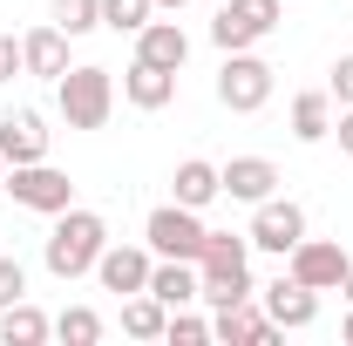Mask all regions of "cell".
<instances>
[{
    "mask_svg": "<svg viewBox=\"0 0 353 346\" xmlns=\"http://www.w3.org/2000/svg\"><path fill=\"white\" fill-rule=\"evenodd\" d=\"M197 278H204V292H197V299L211 305V312L245 305V299H252V238L211 231V238H204V252H197Z\"/></svg>",
    "mask_w": 353,
    "mask_h": 346,
    "instance_id": "1",
    "label": "cell"
},
{
    "mask_svg": "<svg viewBox=\"0 0 353 346\" xmlns=\"http://www.w3.org/2000/svg\"><path fill=\"white\" fill-rule=\"evenodd\" d=\"M102 245H109V224H102V211H82V204H68V211L54 217L48 245H41V265L54 272V278H82V272H95Z\"/></svg>",
    "mask_w": 353,
    "mask_h": 346,
    "instance_id": "2",
    "label": "cell"
},
{
    "mask_svg": "<svg viewBox=\"0 0 353 346\" xmlns=\"http://www.w3.org/2000/svg\"><path fill=\"white\" fill-rule=\"evenodd\" d=\"M54 88H61V123L68 130H102L109 109H116V75L95 68V61H75Z\"/></svg>",
    "mask_w": 353,
    "mask_h": 346,
    "instance_id": "3",
    "label": "cell"
},
{
    "mask_svg": "<svg viewBox=\"0 0 353 346\" xmlns=\"http://www.w3.org/2000/svg\"><path fill=\"white\" fill-rule=\"evenodd\" d=\"M143 238H150V252H157V258H190L197 265V252H204V238H211V231H204V217L190 211V204H157V211L143 217Z\"/></svg>",
    "mask_w": 353,
    "mask_h": 346,
    "instance_id": "4",
    "label": "cell"
},
{
    "mask_svg": "<svg viewBox=\"0 0 353 346\" xmlns=\"http://www.w3.org/2000/svg\"><path fill=\"white\" fill-rule=\"evenodd\" d=\"M218 102L231 109V116H259L265 102H272V61H259L252 48L224 54V68H218Z\"/></svg>",
    "mask_w": 353,
    "mask_h": 346,
    "instance_id": "5",
    "label": "cell"
},
{
    "mask_svg": "<svg viewBox=\"0 0 353 346\" xmlns=\"http://www.w3.org/2000/svg\"><path fill=\"white\" fill-rule=\"evenodd\" d=\"M0 190H7V197H14L21 211H41V217H61L68 204H75V183H68V176L54 170L48 156H41V163H14Z\"/></svg>",
    "mask_w": 353,
    "mask_h": 346,
    "instance_id": "6",
    "label": "cell"
},
{
    "mask_svg": "<svg viewBox=\"0 0 353 346\" xmlns=\"http://www.w3.org/2000/svg\"><path fill=\"white\" fill-rule=\"evenodd\" d=\"M279 7L285 0H224L218 21H211V41L224 48V54H238V48H259L272 28H279Z\"/></svg>",
    "mask_w": 353,
    "mask_h": 346,
    "instance_id": "7",
    "label": "cell"
},
{
    "mask_svg": "<svg viewBox=\"0 0 353 346\" xmlns=\"http://www.w3.org/2000/svg\"><path fill=\"white\" fill-rule=\"evenodd\" d=\"M347 265H353V258L333 245V238H299V245L285 252V272H292L299 285H312V292H340Z\"/></svg>",
    "mask_w": 353,
    "mask_h": 346,
    "instance_id": "8",
    "label": "cell"
},
{
    "mask_svg": "<svg viewBox=\"0 0 353 346\" xmlns=\"http://www.w3.org/2000/svg\"><path fill=\"white\" fill-rule=\"evenodd\" d=\"M259 252H292L299 238H306V211L292 204V197H265V204H252V231H245Z\"/></svg>",
    "mask_w": 353,
    "mask_h": 346,
    "instance_id": "9",
    "label": "cell"
},
{
    "mask_svg": "<svg viewBox=\"0 0 353 346\" xmlns=\"http://www.w3.org/2000/svg\"><path fill=\"white\" fill-rule=\"evenodd\" d=\"M150 265L157 252H143V245H102V258H95V278H102V292H150Z\"/></svg>",
    "mask_w": 353,
    "mask_h": 346,
    "instance_id": "10",
    "label": "cell"
},
{
    "mask_svg": "<svg viewBox=\"0 0 353 346\" xmlns=\"http://www.w3.org/2000/svg\"><path fill=\"white\" fill-rule=\"evenodd\" d=\"M265 312H272V326H279V333H306L312 319H319V292L299 285V278L285 272L279 285H265Z\"/></svg>",
    "mask_w": 353,
    "mask_h": 346,
    "instance_id": "11",
    "label": "cell"
},
{
    "mask_svg": "<svg viewBox=\"0 0 353 346\" xmlns=\"http://www.w3.org/2000/svg\"><path fill=\"white\" fill-rule=\"evenodd\" d=\"M21 68L41 75V82H61V75L75 68V61H68V34H61L54 21H48V28H28V34H21Z\"/></svg>",
    "mask_w": 353,
    "mask_h": 346,
    "instance_id": "12",
    "label": "cell"
},
{
    "mask_svg": "<svg viewBox=\"0 0 353 346\" xmlns=\"http://www.w3.org/2000/svg\"><path fill=\"white\" fill-rule=\"evenodd\" d=\"M218 176H224V197H231V204H265V197L279 190V163H272V156H231Z\"/></svg>",
    "mask_w": 353,
    "mask_h": 346,
    "instance_id": "13",
    "label": "cell"
},
{
    "mask_svg": "<svg viewBox=\"0 0 353 346\" xmlns=\"http://www.w3.org/2000/svg\"><path fill=\"white\" fill-rule=\"evenodd\" d=\"M0 156H7V170H14V163H41V156H48V123L34 116V109L0 116Z\"/></svg>",
    "mask_w": 353,
    "mask_h": 346,
    "instance_id": "14",
    "label": "cell"
},
{
    "mask_svg": "<svg viewBox=\"0 0 353 346\" xmlns=\"http://www.w3.org/2000/svg\"><path fill=\"white\" fill-rule=\"evenodd\" d=\"M123 95H130L136 109H170L176 102V68H157V61L136 54L130 68H123Z\"/></svg>",
    "mask_w": 353,
    "mask_h": 346,
    "instance_id": "15",
    "label": "cell"
},
{
    "mask_svg": "<svg viewBox=\"0 0 353 346\" xmlns=\"http://www.w3.org/2000/svg\"><path fill=\"white\" fill-rule=\"evenodd\" d=\"M170 197H176V204H190V211H204L211 197H224L218 163H204V156H183V163H176V176H170Z\"/></svg>",
    "mask_w": 353,
    "mask_h": 346,
    "instance_id": "16",
    "label": "cell"
},
{
    "mask_svg": "<svg viewBox=\"0 0 353 346\" xmlns=\"http://www.w3.org/2000/svg\"><path fill=\"white\" fill-rule=\"evenodd\" d=\"M272 333H279L272 312H252V299H245V305H224L218 319H211V340H231V346H265Z\"/></svg>",
    "mask_w": 353,
    "mask_h": 346,
    "instance_id": "17",
    "label": "cell"
},
{
    "mask_svg": "<svg viewBox=\"0 0 353 346\" xmlns=\"http://www.w3.org/2000/svg\"><path fill=\"white\" fill-rule=\"evenodd\" d=\"M150 292L176 312V305H190L197 292H204V278H197V265H190V258H157V265H150Z\"/></svg>",
    "mask_w": 353,
    "mask_h": 346,
    "instance_id": "18",
    "label": "cell"
},
{
    "mask_svg": "<svg viewBox=\"0 0 353 346\" xmlns=\"http://www.w3.org/2000/svg\"><path fill=\"white\" fill-rule=\"evenodd\" d=\"M136 54L157 61V68H183V61H190V34H183L176 21H150V28L136 34Z\"/></svg>",
    "mask_w": 353,
    "mask_h": 346,
    "instance_id": "19",
    "label": "cell"
},
{
    "mask_svg": "<svg viewBox=\"0 0 353 346\" xmlns=\"http://www.w3.org/2000/svg\"><path fill=\"white\" fill-rule=\"evenodd\" d=\"M326 136H333V95L326 88L292 95V143H326Z\"/></svg>",
    "mask_w": 353,
    "mask_h": 346,
    "instance_id": "20",
    "label": "cell"
},
{
    "mask_svg": "<svg viewBox=\"0 0 353 346\" xmlns=\"http://www.w3.org/2000/svg\"><path fill=\"white\" fill-rule=\"evenodd\" d=\"M48 333H54V319H48V312H34L28 299L0 305V340H7V346H41Z\"/></svg>",
    "mask_w": 353,
    "mask_h": 346,
    "instance_id": "21",
    "label": "cell"
},
{
    "mask_svg": "<svg viewBox=\"0 0 353 346\" xmlns=\"http://www.w3.org/2000/svg\"><path fill=\"white\" fill-rule=\"evenodd\" d=\"M163 326H170V305L157 292H130L123 299V333L130 340H163Z\"/></svg>",
    "mask_w": 353,
    "mask_h": 346,
    "instance_id": "22",
    "label": "cell"
},
{
    "mask_svg": "<svg viewBox=\"0 0 353 346\" xmlns=\"http://www.w3.org/2000/svg\"><path fill=\"white\" fill-rule=\"evenodd\" d=\"M54 340L61 346H95L102 340V312H95V305H68V312L54 319Z\"/></svg>",
    "mask_w": 353,
    "mask_h": 346,
    "instance_id": "23",
    "label": "cell"
},
{
    "mask_svg": "<svg viewBox=\"0 0 353 346\" xmlns=\"http://www.w3.org/2000/svg\"><path fill=\"white\" fill-rule=\"evenodd\" d=\"M150 14H157V0H102V28H116V34H143Z\"/></svg>",
    "mask_w": 353,
    "mask_h": 346,
    "instance_id": "24",
    "label": "cell"
},
{
    "mask_svg": "<svg viewBox=\"0 0 353 346\" xmlns=\"http://www.w3.org/2000/svg\"><path fill=\"white\" fill-rule=\"evenodd\" d=\"M54 28L75 41V34H88V28H102V0H54Z\"/></svg>",
    "mask_w": 353,
    "mask_h": 346,
    "instance_id": "25",
    "label": "cell"
},
{
    "mask_svg": "<svg viewBox=\"0 0 353 346\" xmlns=\"http://www.w3.org/2000/svg\"><path fill=\"white\" fill-rule=\"evenodd\" d=\"M163 340H176V346H204V340H211V319H197V312H183V305H176L170 326H163Z\"/></svg>",
    "mask_w": 353,
    "mask_h": 346,
    "instance_id": "26",
    "label": "cell"
},
{
    "mask_svg": "<svg viewBox=\"0 0 353 346\" xmlns=\"http://www.w3.org/2000/svg\"><path fill=\"white\" fill-rule=\"evenodd\" d=\"M28 299V272H21V258H0V305Z\"/></svg>",
    "mask_w": 353,
    "mask_h": 346,
    "instance_id": "27",
    "label": "cell"
},
{
    "mask_svg": "<svg viewBox=\"0 0 353 346\" xmlns=\"http://www.w3.org/2000/svg\"><path fill=\"white\" fill-rule=\"evenodd\" d=\"M326 95H333L340 109H353V54H340V61H333V88H326Z\"/></svg>",
    "mask_w": 353,
    "mask_h": 346,
    "instance_id": "28",
    "label": "cell"
},
{
    "mask_svg": "<svg viewBox=\"0 0 353 346\" xmlns=\"http://www.w3.org/2000/svg\"><path fill=\"white\" fill-rule=\"evenodd\" d=\"M14 75H28V68H21V41L0 34V82H14Z\"/></svg>",
    "mask_w": 353,
    "mask_h": 346,
    "instance_id": "29",
    "label": "cell"
},
{
    "mask_svg": "<svg viewBox=\"0 0 353 346\" xmlns=\"http://www.w3.org/2000/svg\"><path fill=\"white\" fill-rule=\"evenodd\" d=\"M333 136H340V150L353 156V109H340V123H333Z\"/></svg>",
    "mask_w": 353,
    "mask_h": 346,
    "instance_id": "30",
    "label": "cell"
},
{
    "mask_svg": "<svg viewBox=\"0 0 353 346\" xmlns=\"http://www.w3.org/2000/svg\"><path fill=\"white\" fill-rule=\"evenodd\" d=\"M340 340H347V346H353V312H347V319H340Z\"/></svg>",
    "mask_w": 353,
    "mask_h": 346,
    "instance_id": "31",
    "label": "cell"
},
{
    "mask_svg": "<svg viewBox=\"0 0 353 346\" xmlns=\"http://www.w3.org/2000/svg\"><path fill=\"white\" fill-rule=\"evenodd\" d=\"M340 292H347V305H353V265H347V278H340Z\"/></svg>",
    "mask_w": 353,
    "mask_h": 346,
    "instance_id": "32",
    "label": "cell"
},
{
    "mask_svg": "<svg viewBox=\"0 0 353 346\" xmlns=\"http://www.w3.org/2000/svg\"><path fill=\"white\" fill-rule=\"evenodd\" d=\"M157 7H163V14H176V7H190V0H157Z\"/></svg>",
    "mask_w": 353,
    "mask_h": 346,
    "instance_id": "33",
    "label": "cell"
},
{
    "mask_svg": "<svg viewBox=\"0 0 353 346\" xmlns=\"http://www.w3.org/2000/svg\"><path fill=\"white\" fill-rule=\"evenodd\" d=\"M0 183H7V156H0Z\"/></svg>",
    "mask_w": 353,
    "mask_h": 346,
    "instance_id": "34",
    "label": "cell"
}]
</instances>
